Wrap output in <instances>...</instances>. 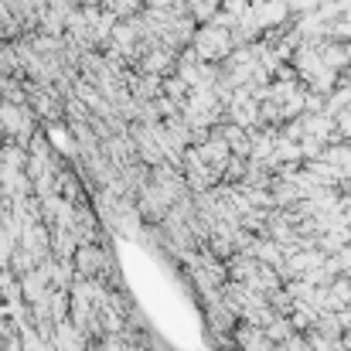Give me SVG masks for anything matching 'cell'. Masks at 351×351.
<instances>
[{
	"mask_svg": "<svg viewBox=\"0 0 351 351\" xmlns=\"http://www.w3.org/2000/svg\"><path fill=\"white\" fill-rule=\"evenodd\" d=\"M249 7H252V17H256L259 27L283 24V21H287V10H290L287 0H256V3H249Z\"/></svg>",
	"mask_w": 351,
	"mask_h": 351,
	"instance_id": "cell-2",
	"label": "cell"
},
{
	"mask_svg": "<svg viewBox=\"0 0 351 351\" xmlns=\"http://www.w3.org/2000/svg\"><path fill=\"white\" fill-rule=\"evenodd\" d=\"M232 34H229V27H222V24H205L198 34H195V55L202 58V62H215V58H226L229 51H232Z\"/></svg>",
	"mask_w": 351,
	"mask_h": 351,
	"instance_id": "cell-1",
	"label": "cell"
},
{
	"mask_svg": "<svg viewBox=\"0 0 351 351\" xmlns=\"http://www.w3.org/2000/svg\"><path fill=\"white\" fill-rule=\"evenodd\" d=\"M106 3V14H130L136 7V0H103Z\"/></svg>",
	"mask_w": 351,
	"mask_h": 351,
	"instance_id": "cell-3",
	"label": "cell"
}]
</instances>
